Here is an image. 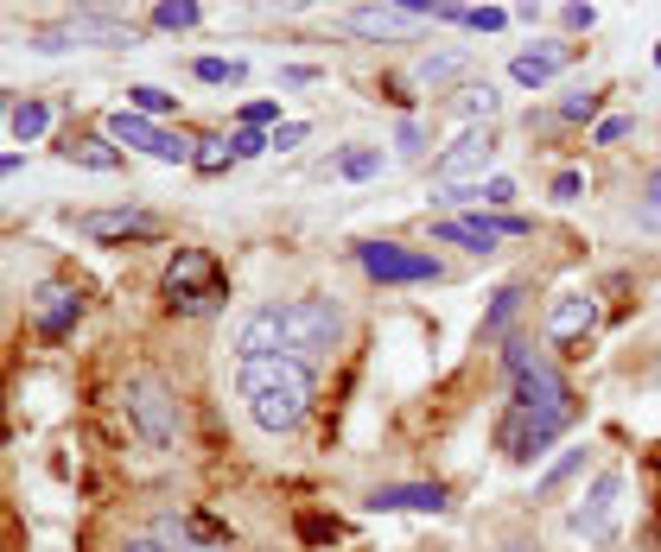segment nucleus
<instances>
[{
    "mask_svg": "<svg viewBox=\"0 0 661 552\" xmlns=\"http://www.w3.org/2000/svg\"><path fill=\"white\" fill-rule=\"evenodd\" d=\"M235 394L261 432H300L312 413V362L300 355H249L235 369Z\"/></svg>",
    "mask_w": 661,
    "mask_h": 552,
    "instance_id": "obj_1",
    "label": "nucleus"
},
{
    "mask_svg": "<svg viewBox=\"0 0 661 552\" xmlns=\"http://www.w3.org/2000/svg\"><path fill=\"white\" fill-rule=\"evenodd\" d=\"M147 39L140 25L127 20H102V13H71V20H51V25H32L25 32V45L57 57V51H134Z\"/></svg>",
    "mask_w": 661,
    "mask_h": 552,
    "instance_id": "obj_2",
    "label": "nucleus"
},
{
    "mask_svg": "<svg viewBox=\"0 0 661 552\" xmlns=\"http://www.w3.org/2000/svg\"><path fill=\"white\" fill-rule=\"evenodd\" d=\"M159 293H166V305H172L178 318H210V311H223L229 279L217 274V261L203 248H178L166 279H159Z\"/></svg>",
    "mask_w": 661,
    "mask_h": 552,
    "instance_id": "obj_3",
    "label": "nucleus"
},
{
    "mask_svg": "<svg viewBox=\"0 0 661 552\" xmlns=\"http://www.w3.org/2000/svg\"><path fill=\"white\" fill-rule=\"evenodd\" d=\"M337 337H344V311L330 299H286L280 305V355L312 362V355L337 350Z\"/></svg>",
    "mask_w": 661,
    "mask_h": 552,
    "instance_id": "obj_4",
    "label": "nucleus"
},
{
    "mask_svg": "<svg viewBox=\"0 0 661 552\" xmlns=\"http://www.w3.org/2000/svg\"><path fill=\"white\" fill-rule=\"evenodd\" d=\"M122 401H127L134 432L147 438L153 452H172V445H178V394H172V388L153 375V369H134L127 388H122Z\"/></svg>",
    "mask_w": 661,
    "mask_h": 552,
    "instance_id": "obj_5",
    "label": "nucleus"
},
{
    "mask_svg": "<svg viewBox=\"0 0 661 552\" xmlns=\"http://www.w3.org/2000/svg\"><path fill=\"white\" fill-rule=\"evenodd\" d=\"M102 134H108L115 147H140L147 159H159V166H191V152H198V140H185V134H166V127L153 121V115H134V108H115Z\"/></svg>",
    "mask_w": 661,
    "mask_h": 552,
    "instance_id": "obj_6",
    "label": "nucleus"
},
{
    "mask_svg": "<svg viewBox=\"0 0 661 552\" xmlns=\"http://www.w3.org/2000/svg\"><path fill=\"white\" fill-rule=\"evenodd\" d=\"M508 375H515V406H522V413H566V406H573L559 369L541 362V355H528V343H508Z\"/></svg>",
    "mask_w": 661,
    "mask_h": 552,
    "instance_id": "obj_7",
    "label": "nucleus"
},
{
    "mask_svg": "<svg viewBox=\"0 0 661 552\" xmlns=\"http://www.w3.org/2000/svg\"><path fill=\"white\" fill-rule=\"evenodd\" d=\"M617 502H623V464H605L591 477V489L579 496V508H573V533L585 546H610L617 540Z\"/></svg>",
    "mask_w": 661,
    "mask_h": 552,
    "instance_id": "obj_8",
    "label": "nucleus"
},
{
    "mask_svg": "<svg viewBox=\"0 0 661 552\" xmlns=\"http://www.w3.org/2000/svg\"><path fill=\"white\" fill-rule=\"evenodd\" d=\"M573 426V406L566 413H522V406H508L503 426H496V445H503V457H515V464H534V457L554 452V438Z\"/></svg>",
    "mask_w": 661,
    "mask_h": 552,
    "instance_id": "obj_9",
    "label": "nucleus"
},
{
    "mask_svg": "<svg viewBox=\"0 0 661 552\" xmlns=\"http://www.w3.org/2000/svg\"><path fill=\"white\" fill-rule=\"evenodd\" d=\"M356 267L369 279H381V286H427V279H439V261L420 248H401V242H363Z\"/></svg>",
    "mask_w": 661,
    "mask_h": 552,
    "instance_id": "obj_10",
    "label": "nucleus"
},
{
    "mask_svg": "<svg viewBox=\"0 0 661 552\" xmlns=\"http://www.w3.org/2000/svg\"><path fill=\"white\" fill-rule=\"evenodd\" d=\"M528 216H439V223H432V235H439V242H458V248H471V254H496L508 242V235H528Z\"/></svg>",
    "mask_w": 661,
    "mask_h": 552,
    "instance_id": "obj_11",
    "label": "nucleus"
},
{
    "mask_svg": "<svg viewBox=\"0 0 661 552\" xmlns=\"http://www.w3.org/2000/svg\"><path fill=\"white\" fill-rule=\"evenodd\" d=\"M490 159H496V140H490V127H464L452 147L432 159V184H483Z\"/></svg>",
    "mask_w": 661,
    "mask_h": 552,
    "instance_id": "obj_12",
    "label": "nucleus"
},
{
    "mask_svg": "<svg viewBox=\"0 0 661 552\" xmlns=\"http://www.w3.org/2000/svg\"><path fill=\"white\" fill-rule=\"evenodd\" d=\"M337 25L356 39H376V45H407V39H420L427 20H413L401 7H350V13H337Z\"/></svg>",
    "mask_w": 661,
    "mask_h": 552,
    "instance_id": "obj_13",
    "label": "nucleus"
},
{
    "mask_svg": "<svg viewBox=\"0 0 661 552\" xmlns=\"http://www.w3.org/2000/svg\"><path fill=\"white\" fill-rule=\"evenodd\" d=\"M153 540H159V546H178V552H229V528L210 521V514H166Z\"/></svg>",
    "mask_w": 661,
    "mask_h": 552,
    "instance_id": "obj_14",
    "label": "nucleus"
},
{
    "mask_svg": "<svg viewBox=\"0 0 661 552\" xmlns=\"http://www.w3.org/2000/svg\"><path fill=\"white\" fill-rule=\"evenodd\" d=\"M76 318H83L76 286H64V279H45V286L32 293V325H39V337H71Z\"/></svg>",
    "mask_w": 661,
    "mask_h": 552,
    "instance_id": "obj_15",
    "label": "nucleus"
},
{
    "mask_svg": "<svg viewBox=\"0 0 661 552\" xmlns=\"http://www.w3.org/2000/svg\"><path fill=\"white\" fill-rule=\"evenodd\" d=\"M445 489L439 482H381L369 489V514H439Z\"/></svg>",
    "mask_w": 661,
    "mask_h": 552,
    "instance_id": "obj_16",
    "label": "nucleus"
},
{
    "mask_svg": "<svg viewBox=\"0 0 661 552\" xmlns=\"http://www.w3.org/2000/svg\"><path fill=\"white\" fill-rule=\"evenodd\" d=\"M76 235H90V242H127V235H153V216L147 210H83V216H71Z\"/></svg>",
    "mask_w": 661,
    "mask_h": 552,
    "instance_id": "obj_17",
    "label": "nucleus"
},
{
    "mask_svg": "<svg viewBox=\"0 0 661 552\" xmlns=\"http://www.w3.org/2000/svg\"><path fill=\"white\" fill-rule=\"evenodd\" d=\"M235 355H280V305H254L249 318L235 325Z\"/></svg>",
    "mask_w": 661,
    "mask_h": 552,
    "instance_id": "obj_18",
    "label": "nucleus"
},
{
    "mask_svg": "<svg viewBox=\"0 0 661 552\" xmlns=\"http://www.w3.org/2000/svg\"><path fill=\"white\" fill-rule=\"evenodd\" d=\"M591 325H598V305L585 299V293H559L554 311H547V337H554V343H573V337H585Z\"/></svg>",
    "mask_w": 661,
    "mask_h": 552,
    "instance_id": "obj_19",
    "label": "nucleus"
},
{
    "mask_svg": "<svg viewBox=\"0 0 661 552\" xmlns=\"http://www.w3.org/2000/svg\"><path fill=\"white\" fill-rule=\"evenodd\" d=\"M559 64H566V45H528L515 51V64H508V76L522 83V89H541V83H554Z\"/></svg>",
    "mask_w": 661,
    "mask_h": 552,
    "instance_id": "obj_20",
    "label": "nucleus"
},
{
    "mask_svg": "<svg viewBox=\"0 0 661 552\" xmlns=\"http://www.w3.org/2000/svg\"><path fill=\"white\" fill-rule=\"evenodd\" d=\"M64 159H71V166H90V172H115V166H122V152H115L108 134H76L71 147H64Z\"/></svg>",
    "mask_w": 661,
    "mask_h": 552,
    "instance_id": "obj_21",
    "label": "nucleus"
},
{
    "mask_svg": "<svg viewBox=\"0 0 661 552\" xmlns=\"http://www.w3.org/2000/svg\"><path fill=\"white\" fill-rule=\"evenodd\" d=\"M7 127H13V140H20V147H32V140L51 127V102H39V96L13 102V108H7Z\"/></svg>",
    "mask_w": 661,
    "mask_h": 552,
    "instance_id": "obj_22",
    "label": "nucleus"
},
{
    "mask_svg": "<svg viewBox=\"0 0 661 552\" xmlns=\"http://www.w3.org/2000/svg\"><path fill=\"white\" fill-rule=\"evenodd\" d=\"M381 166H388V159H381V147H344L337 159H330V172L350 178V184H363V178H381Z\"/></svg>",
    "mask_w": 661,
    "mask_h": 552,
    "instance_id": "obj_23",
    "label": "nucleus"
},
{
    "mask_svg": "<svg viewBox=\"0 0 661 552\" xmlns=\"http://www.w3.org/2000/svg\"><path fill=\"white\" fill-rule=\"evenodd\" d=\"M445 108H452V115H464V121H490V115H496V108H503V96H496V89H490V83H464V89H458L452 102H445Z\"/></svg>",
    "mask_w": 661,
    "mask_h": 552,
    "instance_id": "obj_24",
    "label": "nucleus"
},
{
    "mask_svg": "<svg viewBox=\"0 0 661 552\" xmlns=\"http://www.w3.org/2000/svg\"><path fill=\"white\" fill-rule=\"evenodd\" d=\"M413 76L420 83H452V76H464V51H427V57H413Z\"/></svg>",
    "mask_w": 661,
    "mask_h": 552,
    "instance_id": "obj_25",
    "label": "nucleus"
},
{
    "mask_svg": "<svg viewBox=\"0 0 661 552\" xmlns=\"http://www.w3.org/2000/svg\"><path fill=\"white\" fill-rule=\"evenodd\" d=\"M198 20H203L198 0H159V7H153V25H159V32H191Z\"/></svg>",
    "mask_w": 661,
    "mask_h": 552,
    "instance_id": "obj_26",
    "label": "nucleus"
},
{
    "mask_svg": "<svg viewBox=\"0 0 661 552\" xmlns=\"http://www.w3.org/2000/svg\"><path fill=\"white\" fill-rule=\"evenodd\" d=\"M191 76H198V83H217V89H235V83H242V76H249V64H242V57H198V64H191Z\"/></svg>",
    "mask_w": 661,
    "mask_h": 552,
    "instance_id": "obj_27",
    "label": "nucleus"
},
{
    "mask_svg": "<svg viewBox=\"0 0 661 552\" xmlns=\"http://www.w3.org/2000/svg\"><path fill=\"white\" fill-rule=\"evenodd\" d=\"M515 311H522V286H503V293H496V305L483 311V337H503V325L515 318Z\"/></svg>",
    "mask_w": 661,
    "mask_h": 552,
    "instance_id": "obj_28",
    "label": "nucleus"
},
{
    "mask_svg": "<svg viewBox=\"0 0 661 552\" xmlns=\"http://www.w3.org/2000/svg\"><path fill=\"white\" fill-rule=\"evenodd\" d=\"M127 108H134V115H172V108H178V96L153 89V83H134V89H127Z\"/></svg>",
    "mask_w": 661,
    "mask_h": 552,
    "instance_id": "obj_29",
    "label": "nucleus"
},
{
    "mask_svg": "<svg viewBox=\"0 0 661 552\" xmlns=\"http://www.w3.org/2000/svg\"><path fill=\"white\" fill-rule=\"evenodd\" d=\"M579 470H585V452H566V457L554 464V470H547V477L534 482V496H554V489H566V482L579 477Z\"/></svg>",
    "mask_w": 661,
    "mask_h": 552,
    "instance_id": "obj_30",
    "label": "nucleus"
},
{
    "mask_svg": "<svg viewBox=\"0 0 661 552\" xmlns=\"http://www.w3.org/2000/svg\"><path fill=\"white\" fill-rule=\"evenodd\" d=\"M191 166H198V172H229V166H235V152H229V140H198Z\"/></svg>",
    "mask_w": 661,
    "mask_h": 552,
    "instance_id": "obj_31",
    "label": "nucleus"
},
{
    "mask_svg": "<svg viewBox=\"0 0 661 552\" xmlns=\"http://www.w3.org/2000/svg\"><path fill=\"white\" fill-rule=\"evenodd\" d=\"M559 25H566V32H591V25H598V7H591V0H566V7H559Z\"/></svg>",
    "mask_w": 661,
    "mask_h": 552,
    "instance_id": "obj_32",
    "label": "nucleus"
},
{
    "mask_svg": "<svg viewBox=\"0 0 661 552\" xmlns=\"http://www.w3.org/2000/svg\"><path fill=\"white\" fill-rule=\"evenodd\" d=\"M229 152H235V159H261V152H267V134H261V127H235V134H229Z\"/></svg>",
    "mask_w": 661,
    "mask_h": 552,
    "instance_id": "obj_33",
    "label": "nucleus"
},
{
    "mask_svg": "<svg viewBox=\"0 0 661 552\" xmlns=\"http://www.w3.org/2000/svg\"><path fill=\"white\" fill-rule=\"evenodd\" d=\"M478 191H483L478 210H508V203H515V178H483Z\"/></svg>",
    "mask_w": 661,
    "mask_h": 552,
    "instance_id": "obj_34",
    "label": "nucleus"
},
{
    "mask_svg": "<svg viewBox=\"0 0 661 552\" xmlns=\"http://www.w3.org/2000/svg\"><path fill=\"white\" fill-rule=\"evenodd\" d=\"M630 134H636L630 115H605V121L591 127V140H598V147H617V140H630Z\"/></svg>",
    "mask_w": 661,
    "mask_h": 552,
    "instance_id": "obj_35",
    "label": "nucleus"
},
{
    "mask_svg": "<svg viewBox=\"0 0 661 552\" xmlns=\"http://www.w3.org/2000/svg\"><path fill=\"white\" fill-rule=\"evenodd\" d=\"M591 115H598V96H591V89H573V96L559 102V121H591Z\"/></svg>",
    "mask_w": 661,
    "mask_h": 552,
    "instance_id": "obj_36",
    "label": "nucleus"
},
{
    "mask_svg": "<svg viewBox=\"0 0 661 552\" xmlns=\"http://www.w3.org/2000/svg\"><path fill=\"white\" fill-rule=\"evenodd\" d=\"M579 198H585V172H573V166L554 172V203H579Z\"/></svg>",
    "mask_w": 661,
    "mask_h": 552,
    "instance_id": "obj_37",
    "label": "nucleus"
},
{
    "mask_svg": "<svg viewBox=\"0 0 661 552\" xmlns=\"http://www.w3.org/2000/svg\"><path fill=\"white\" fill-rule=\"evenodd\" d=\"M464 25H471V32H503L508 13H503V7H471V13H464Z\"/></svg>",
    "mask_w": 661,
    "mask_h": 552,
    "instance_id": "obj_38",
    "label": "nucleus"
},
{
    "mask_svg": "<svg viewBox=\"0 0 661 552\" xmlns=\"http://www.w3.org/2000/svg\"><path fill=\"white\" fill-rule=\"evenodd\" d=\"M242 127H280V102H242Z\"/></svg>",
    "mask_w": 661,
    "mask_h": 552,
    "instance_id": "obj_39",
    "label": "nucleus"
},
{
    "mask_svg": "<svg viewBox=\"0 0 661 552\" xmlns=\"http://www.w3.org/2000/svg\"><path fill=\"white\" fill-rule=\"evenodd\" d=\"M305 134H312V127H305V121H280L274 134H267V147H274V152H293V147H300V140H305Z\"/></svg>",
    "mask_w": 661,
    "mask_h": 552,
    "instance_id": "obj_40",
    "label": "nucleus"
},
{
    "mask_svg": "<svg viewBox=\"0 0 661 552\" xmlns=\"http://www.w3.org/2000/svg\"><path fill=\"white\" fill-rule=\"evenodd\" d=\"M318 64H286V71H280V83H286V89H305V83H318Z\"/></svg>",
    "mask_w": 661,
    "mask_h": 552,
    "instance_id": "obj_41",
    "label": "nucleus"
},
{
    "mask_svg": "<svg viewBox=\"0 0 661 552\" xmlns=\"http://www.w3.org/2000/svg\"><path fill=\"white\" fill-rule=\"evenodd\" d=\"M395 147H401V152H427V127H420V121H401Z\"/></svg>",
    "mask_w": 661,
    "mask_h": 552,
    "instance_id": "obj_42",
    "label": "nucleus"
},
{
    "mask_svg": "<svg viewBox=\"0 0 661 552\" xmlns=\"http://www.w3.org/2000/svg\"><path fill=\"white\" fill-rule=\"evenodd\" d=\"M254 13H305V7H312V0H249Z\"/></svg>",
    "mask_w": 661,
    "mask_h": 552,
    "instance_id": "obj_43",
    "label": "nucleus"
},
{
    "mask_svg": "<svg viewBox=\"0 0 661 552\" xmlns=\"http://www.w3.org/2000/svg\"><path fill=\"white\" fill-rule=\"evenodd\" d=\"M642 198H649V210H661V166H649V178H642Z\"/></svg>",
    "mask_w": 661,
    "mask_h": 552,
    "instance_id": "obj_44",
    "label": "nucleus"
},
{
    "mask_svg": "<svg viewBox=\"0 0 661 552\" xmlns=\"http://www.w3.org/2000/svg\"><path fill=\"white\" fill-rule=\"evenodd\" d=\"M122 552H166V546H159V540H127Z\"/></svg>",
    "mask_w": 661,
    "mask_h": 552,
    "instance_id": "obj_45",
    "label": "nucleus"
},
{
    "mask_svg": "<svg viewBox=\"0 0 661 552\" xmlns=\"http://www.w3.org/2000/svg\"><path fill=\"white\" fill-rule=\"evenodd\" d=\"M655 71H661V45H655Z\"/></svg>",
    "mask_w": 661,
    "mask_h": 552,
    "instance_id": "obj_46",
    "label": "nucleus"
},
{
    "mask_svg": "<svg viewBox=\"0 0 661 552\" xmlns=\"http://www.w3.org/2000/svg\"><path fill=\"white\" fill-rule=\"evenodd\" d=\"M102 7H108V0H102Z\"/></svg>",
    "mask_w": 661,
    "mask_h": 552,
    "instance_id": "obj_47",
    "label": "nucleus"
},
{
    "mask_svg": "<svg viewBox=\"0 0 661 552\" xmlns=\"http://www.w3.org/2000/svg\"><path fill=\"white\" fill-rule=\"evenodd\" d=\"M261 552H267V546H261Z\"/></svg>",
    "mask_w": 661,
    "mask_h": 552,
    "instance_id": "obj_48",
    "label": "nucleus"
}]
</instances>
